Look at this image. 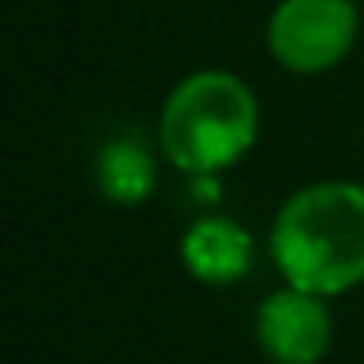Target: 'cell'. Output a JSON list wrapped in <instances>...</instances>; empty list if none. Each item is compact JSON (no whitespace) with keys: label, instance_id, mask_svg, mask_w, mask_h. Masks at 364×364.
Wrapping results in <instances>:
<instances>
[{"label":"cell","instance_id":"277c9868","mask_svg":"<svg viewBox=\"0 0 364 364\" xmlns=\"http://www.w3.org/2000/svg\"><path fill=\"white\" fill-rule=\"evenodd\" d=\"M255 337L274 364H317L333 345V317L321 294L286 282V290H274L259 306Z\"/></svg>","mask_w":364,"mask_h":364},{"label":"cell","instance_id":"8992f818","mask_svg":"<svg viewBox=\"0 0 364 364\" xmlns=\"http://www.w3.org/2000/svg\"><path fill=\"white\" fill-rule=\"evenodd\" d=\"M95 181L110 204L137 208L157 188V161H153L149 145L137 137H114L95 157Z\"/></svg>","mask_w":364,"mask_h":364},{"label":"cell","instance_id":"5b68a950","mask_svg":"<svg viewBox=\"0 0 364 364\" xmlns=\"http://www.w3.org/2000/svg\"><path fill=\"white\" fill-rule=\"evenodd\" d=\"M251 231L228 215H204L181 239V262L208 286H231L251 270Z\"/></svg>","mask_w":364,"mask_h":364},{"label":"cell","instance_id":"7a4b0ae2","mask_svg":"<svg viewBox=\"0 0 364 364\" xmlns=\"http://www.w3.org/2000/svg\"><path fill=\"white\" fill-rule=\"evenodd\" d=\"M157 137L168 165L181 173H223L259 137V98L231 71H196L168 90Z\"/></svg>","mask_w":364,"mask_h":364},{"label":"cell","instance_id":"3957f363","mask_svg":"<svg viewBox=\"0 0 364 364\" xmlns=\"http://www.w3.org/2000/svg\"><path fill=\"white\" fill-rule=\"evenodd\" d=\"M356 32L353 0H278L267 20V51L294 75H321L353 51Z\"/></svg>","mask_w":364,"mask_h":364},{"label":"cell","instance_id":"6da1fadb","mask_svg":"<svg viewBox=\"0 0 364 364\" xmlns=\"http://www.w3.org/2000/svg\"><path fill=\"white\" fill-rule=\"evenodd\" d=\"M270 255L298 290L345 294L364 282V184L317 181L294 192L270 223Z\"/></svg>","mask_w":364,"mask_h":364}]
</instances>
